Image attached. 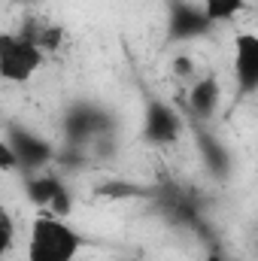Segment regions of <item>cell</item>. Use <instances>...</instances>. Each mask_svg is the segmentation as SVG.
Masks as SVG:
<instances>
[{
	"mask_svg": "<svg viewBox=\"0 0 258 261\" xmlns=\"http://www.w3.org/2000/svg\"><path fill=\"white\" fill-rule=\"evenodd\" d=\"M85 249V237L52 213H40L28 231V261H76Z\"/></svg>",
	"mask_w": 258,
	"mask_h": 261,
	"instance_id": "1",
	"label": "cell"
},
{
	"mask_svg": "<svg viewBox=\"0 0 258 261\" xmlns=\"http://www.w3.org/2000/svg\"><path fill=\"white\" fill-rule=\"evenodd\" d=\"M46 64V55L18 31H0V79L12 85L31 82Z\"/></svg>",
	"mask_w": 258,
	"mask_h": 261,
	"instance_id": "2",
	"label": "cell"
},
{
	"mask_svg": "<svg viewBox=\"0 0 258 261\" xmlns=\"http://www.w3.org/2000/svg\"><path fill=\"white\" fill-rule=\"evenodd\" d=\"M113 128H116V119H113L104 107L88 103V100L67 107V113H64L67 146H82V149H88V146L107 140V137L113 134Z\"/></svg>",
	"mask_w": 258,
	"mask_h": 261,
	"instance_id": "3",
	"label": "cell"
},
{
	"mask_svg": "<svg viewBox=\"0 0 258 261\" xmlns=\"http://www.w3.org/2000/svg\"><path fill=\"white\" fill-rule=\"evenodd\" d=\"M21 189H24V197L40 206L43 213H52L58 219H67L73 213V195L64 186L61 176L55 173H46V170H37V173H21Z\"/></svg>",
	"mask_w": 258,
	"mask_h": 261,
	"instance_id": "4",
	"label": "cell"
},
{
	"mask_svg": "<svg viewBox=\"0 0 258 261\" xmlns=\"http://www.w3.org/2000/svg\"><path fill=\"white\" fill-rule=\"evenodd\" d=\"M6 140H9V146H12V152H15V161H18V170H21V173L46 170V167L55 161V155H58L55 146H52L46 137L34 134V130L24 128V125H9Z\"/></svg>",
	"mask_w": 258,
	"mask_h": 261,
	"instance_id": "5",
	"label": "cell"
},
{
	"mask_svg": "<svg viewBox=\"0 0 258 261\" xmlns=\"http://www.w3.org/2000/svg\"><path fill=\"white\" fill-rule=\"evenodd\" d=\"M183 137L179 113L164 100H149L143 113V140L152 146H173Z\"/></svg>",
	"mask_w": 258,
	"mask_h": 261,
	"instance_id": "6",
	"label": "cell"
},
{
	"mask_svg": "<svg viewBox=\"0 0 258 261\" xmlns=\"http://www.w3.org/2000/svg\"><path fill=\"white\" fill-rule=\"evenodd\" d=\"M210 18L203 15L200 3H189V0H173L170 3V15H167V37L183 43V40H197L210 31Z\"/></svg>",
	"mask_w": 258,
	"mask_h": 261,
	"instance_id": "7",
	"label": "cell"
},
{
	"mask_svg": "<svg viewBox=\"0 0 258 261\" xmlns=\"http://www.w3.org/2000/svg\"><path fill=\"white\" fill-rule=\"evenodd\" d=\"M234 76L240 94H255L258 88V37L252 31H240L234 37Z\"/></svg>",
	"mask_w": 258,
	"mask_h": 261,
	"instance_id": "8",
	"label": "cell"
},
{
	"mask_svg": "<svg viewBox=\"0 0 258 261\" xmlns=\"http://www.w3.org/2000/svg\"><path fill=\"white\" fill-rule=\"evenodd\" d=\"M219 103H222V85H219L216 76H203V79L192 82V88H189V113L197 122H210L216 116Z\"/></svg>",
	"mask_w": 258,
	"mask_h": 261,
	"instance_id": "9",
	"label": "cell"
},
{
	"mask_svg": "<svg viewBox=\"0 0 258 261\" xmlns=\"http://www.w3.org/2000/svg\"><path fill=\"white\" fill-rule=\"evenodd\" d=\"M18 34L28 37L43 55H46V52H58L61 43H64V28L55 24V21H49L46 15H28L24 24L18 28Z\"/></svg>",
	"mask_w": 258,
	"mask_h": 261,
	"instance_id": "10",
	"label": "cell"
},
{
	"mask_svg": "<svg viewBox=\"0 0 258 261\" xmlns=\"http://www.w3.org/2000/svg\"><path fill=\"white\" fill-rule=\"evenodd\" d=\"M200 152H203V161H207V167H210V173H216V176H225L228 173V167H231V155H228V149L216 140V137H200Z\"/></svg>",
	"mask_w": 258,
	"mask_h": 261,
	"instance_id": "11",
	"label": "cell"
},
{
	"mask_svg": "<svg viewBox=\"0 0 258 261\" xmlns=\"http://www.w3.org/2000/svg\"><path fill=\"white\" fill-rule=\"evenodd\" d=\"M246 3L249 0H200V9L210 18V24H222V21H231Z\"/></svg>",
	"mask_w": 258,
	"mask_h": 261,
	"instance_id": "12",
	"label": "cell"
},
{
	"mask_svg": "<svg viewBox=\"0 0 258 261\" xmlns=\"http://www.w3.org/2000/svg\"><path fill=\"white\" fill-rule=\"evenodd\" d=\"M149 189L143 186H134V182H125V179H110L104 186H97V197H113V200H125V197H146Z\"/></svg>",
	"mask_w": 258,
	"mask_h": 261,
	"instance_id": "13",
	"label": "cell"
},
{
	"mask_svg": "<svg viewBox=\"0 0 258 261\" xmlns=\"http://www.w3.org/2000/svg\"><path fill=\"white\" fill-rule=\"evenodd\" d=\"M15 243V222L9 216V210L0 203V258H6V252L12 249Z\"/></svg>",
	"mask_w": 258,
	"mask_h": 261,
	"instance_id": "14",
	"label": "cell"
},
{
	"mask_svg": "<svg viewBox=\"0 0 258 261\" xmlns=\"http://www.w3.org/2000/svg\"><path fill=\"white\" fill-rule=\"evenodd\" d=\"M0 173H21L18 161H15V152H12L6 137H0Z\"/></svg>",
	"mask_w": 258,
	"mask_h": 261,
	"instance_id": "15",
	"label": "cell"
},
{
	"mask_svg": "<svg viewBox=\"0 0 258 261\" xmlns=\"http://www.w3.org/2000/svg\"><path fill=\"white\" fill-rule=\"evenodd\" d=\"M173 73H176L179 79H189V76L194 73V61L189 58V55H179V58L173 61Z\"/></svg>",
	"mask_w": 258,
	"mask_h": 261,
	"instance_id": "16",
	"label": "cell"
},
{
	"mask_svg": "<svg viewBox=\"0 0 258 261\" xmlns=\"http://www.w3.org/2000/svg\"><path fill=\"white\" fill-rule=\"evenodd\" d=\"M15 3H21V6H37L40 0H15Z\"/></svg>",
	"mask_w": 258,
	"mask_h": 261,
	"instance_id": "17",
	"label": "cell"
}]
</instances>
